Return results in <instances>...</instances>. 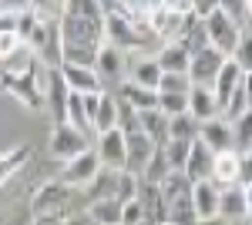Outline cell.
<instances>
[{"label": "cell", "instance_id": "obj_1", "mask_svg": "<svg viewBox=\"0 0 252 225\" xmlns=\"http://www.w3.org/2000/svg\"><path fill=\"white\" fill-rule=\"evenodd\" d=\"M101 34H104V44H111L118 51H141L145 47L141 20H135L125 10H108L101 17Z\"/></svg>", "mask_w": 252, "mask_h": 225}, {"label": "cell", "instance_id": "obj_2", "mask_svg": "<svg viewBox=\"0 0 252 225\" xmlns=\"http://www.w3.org/2000/svg\"><path fill=\"white\" fill-rule=\"evenodd\" d=\"M71 198H74V188H67L64 182L51 178L34 192L31 198V212L34 215H71Z\"/></svg>", "mask_w": 252, "mask_h": 225}, {"label": "cell", "instance_id": "obj_3", "mask_svg": "<svg viewBox=\"0 0 252 225\" xmlns=\"http://www.w3.org/2000/svg\"><path fill=\"white\" fill-rule=\"evenodd\" d=\"M205 20V34H209V47H215L219 54H225V57H232L235 51V44H239V37H242V31L246 27H239L225 10H219L215 7L209 17H202Z\"/></svg>", "mask_w": 252, "mask_h": 225}, {"label": "cell", "instance_id": "obj_4", "mask_svg": "<svg viewBox=\"0 0 252 225\" xmlns=\"http://www.w3.org/2000/svg\"><path fill=\"white\" fill-rule=\"evenodd\" d=\"M97 171H101V161H97L94 148H84L81 155L67 158V161H61L58 182H64L67 188H84V185H88V182L97 175Z\"/></svg>", "mask_w": 252, "mask_h": 225}, {"label": "cell", "instance_id": "obj_5", "mask_svg": "<svg viewBox=\"0 0 252 225\" xmlns=\"http://www.w3.org/2000/svg\"><path fill=\"white\" fill-rule=\"evenodd\" d=\"M84 148H91L88 145V131H81V128L67 125V121H61V125L51 128V155L58 161H67V158L81 155Z\"/></svg>", "mask_w": 252, "mask_h": 225}, {"label": "cell", "instance_id": "obj_6", "mask_svg": "<svg viewBox=\"0 0 252 225\" xmlns=\"http://www.w3.org/2000/svg\"><path fill=\"white\" fill-rule=\"evenodd\" d=\"M54 20H58V17H54ZM54 20L40 17L34 7H20V10H17V37H20V44H27V47L37 54L40 47H44V40H47V31H51Z\"/></svg>", "mask_w": 252, "mask_h": 225}, {"label": "cell", "instance_id": "obj_7", "mask_svg": "<svg viewBox=\"0 0 252 225\" xmlns=\"http://www.w3.org/2000/svg\"><path fill=\"white\" fill-rule=\"evenodd\" d=\"M222 61H225V54H219L215 47H202V51H195L192 57H189V81L192 84H202V88H212L215 74H219V67H222Z\"/></svg>", "mask_w": 252, "mask_h": 225}, {"label": "cell", "instance_id": "obj_8", "mask_svg": "<svg viewBox=\"0 0 252 225\" xmlns=\"http://www.w3.org/2000/svg\"><path fill=\"white\" fill-rule=\"evenodd\" d=\"M249 208H252V198L246 185L235 182V185L219 188V212L215 215H222L229 222H242V219H249Z\"/></svg>", "mask_w": 252, "mask_h": 225}, {"label": "cell", "instance_id": "obj_9", "mask_svg": "<svg viewBox=\"0 0 252 225\" xmlns=\"http://www.w3.org/2000/svg\"><path fill=\"white\" fill-rule=\"evenodd\" d=\"M94 74L101 77L104 91L121 84L125 81V51H118L111 44H101L97 47V57H94Z\"/></svg>", "mask_w": 252, "mask_h": 225}, {"label": "cell", "instance_id": "obj_10", "mask_svg": "<svg viewBox=\"0 0 252 225\" xmlns=\"http://www.w3.org/2000/svg\"><path fill=\"white\" fill-rule=\"evenodd\" d=\"M97 161H101V168H111V171H121L125 168V131H118V128H108V131L97 134Z\"/></svg>", "mask_w": 252, "mask_h": 225}, {"label": "cell", "instance_id": "obj_11", "mask_svg": "<svg viewBox=\"0 0 252 225\" xmlns=\"http://www.w3.org/2000/svg\"><path fill=\"white\" fill-rule=\"evenodd\" d=\"M61 77H64V84H67V91L74 94H101L104 91V84H101V77L94 74V67H81V64H58Z\"/></svg>", "mask_w": 252, "mask_h": 225}, {"label": "cell", "instance_id": "obj_12", "mask_svg": "<svg viewBox=\"0 0 252 225\" xmlns=\"http://www.w3.org/2000/svg\"><path fill=\"white\" fill-rule=\"evenodd\" d=\"M198 141L209 151H235L232 148V125L219 114V118H209V121H198Z\"/></svg>", "mask_w": 252, "mask_h": 225}, {"label": "cell", "instance_id": "obj_13", "mask_svg": "<svg viewBox=\"0 0 252 225\" xmlns=\"http://www.w3.org/2000/svg\"><path fill=\"white\" fill-rule=\"evenodd\" d=\"M242 77H249V71H242L232 57H225L222 67H219V74H215V81H212V97H215V104H219V114H222L225 101H229V94L235 91V84H239Z\"/></svg>", "mask_w": 252, "mask_h": 225}, {"label": "cell", "instance_id": "obj_14", "mask_svg": "<svg viewBox=\"0 0 252 225\" xmlns=\"http://www.w3.org/2000/svg\"><path fill=\"white\" fill-rule=\"evenodd\" d=\"M138 205H141V215L148 219V222L161 225L165 222V215H168V205H165V198H161V188L152 185V182H145V178H138Z\"/></svg>", "mask_w": 252, "mask_h": 225}, {"label": "cell", "instance_id": "obj_15", "mask_svg": "<svg viewBox=\"0 0 252 225\" xmlns=\"http://www.w3.org/2000/svg\"><path fill=\"white\" fill-rule=\"evenodd\" d=\"M152 151H155V145H152L141 131H128L125 134V168L141 175V168H145V161H148Z\"/></svg>", "mask_w": 252, "mask_h": 225}, {"label": "cell", "instance_id": "obj_16", "mask_svg": "<svg viewBox=\"0 0 252 225\" xmlns=\"http://www.w3.org/2000/svg\"><path fill=\"white\" fill-rule=\"evenodd\" d=\"M189 198H192V208H195V215H198V219H209V215L219 212V185H212L209 178L192 182Z\"/></svg>", "mask_w": 252, "mask_h": 225}, {"label": "cell", "instance_id": "obj_17", "mask_svg": "<svg viewBox=\"0 0 252 225\" xmlns=\"http://www.w3.org/2000/svg\"><path fill=\"white\" fill-rule=\"evenodd\" d=\"M209 182L219 185V188L235 185V182H239V151H219V155H212Z\"/></svg>", "mask_w": 252, "mask_h": 225}, {"label": "cell", "instance_id": "obj_18", "mask_svg": "<svg viewBox=\"0 0 252 225\" xmlns=\"http://www.w3.org/2000/svg\"><path fill=\"white\" fill-rule=\"evenodd\" d=\"M178 44L195 54V51H202V47H209V34H205V20L195 17L192 10H185V20H182V31H178Z\"/></svg>", "mask_w": 252, "mask_h": 225}, {"label": "cell", "instance_id": "obj_19", "mask_svg": "<svg viewBox=\"0 0 252 225\" xmlns=\"http://www.w3.org/2000/svg\"><path fill=\"white\" fill-rule=\"evenodd\" d=\"M189 51L178 44V40H168V44H161V51L155 54V64L161 67V74H185L189 71Z\"/></svg>", "mask_w": 252, "mask_h": 225}, {"label": "cell", "instance_id": "obj_20", "mask_svg": "<svg viewBox=\"0 0 252 225\" xmlns=\"http://www.w3.org/2000/svg\"><path fill=\"white\" fill-rule=\"evenodd\" d=\"M138 131L145 134L155 148H161V145L168 141V118L158 111V108H152V111H138Z\"/></svg>", "mask_w": 252, "mask_h": 225}, {"label": "cell", "instance_id": "obj_21", "mask_svg": "<svg viewBox=\"0 0 252 225\" xmlns=\"http://www.w3.org/2000/svg\"><path fill=\"white\" fill-rule=\"evenodd\" d=\"M115 94L121 101H128L135 111H152V108H158V91L155 88H141V84H131V81H121L115 88Z\"/></svg>", "mask_w": 252, "mask_h": 225}, {"label": "cell", "instance_id": "obj_22", "mask_svg": "<svg viewBox=\"0 0 252 225\" xmlns=\"http://www.w3.org/2000/svg\"><path fill=\"white\" fill-rule=\"evenodd\" d=\"M189 114H192L195 121L219 118V104H215V97H212V88H202V84L189 88Z\"/></svg>", "mask_w": 252, "mask_h": 225}, {"label": "cell", "instance_id": "obj_23", "mask_svg": "<svg viewBox=\"0 0 252 225\" xmlns=\"http://www.w3.org/2000/svg\"><path fill=\"white\" fill-rule=\"evenodd\" d=\"M212 155L215 151H209L198 138H195L192 145H189V158H185V175L192 178V182H198V178H209V171H212Z\"/></svg>", "mask_w": 252, "mask_h": 225}, {"label": "cell", "instance_id": "obj_24", "mask_svg": "<svg viewBox=\"0 0 252 225\" xmlns=\"http://www.w3.org/2000/svg\"><path fill=\"white\" fill-rule=\"evenodd\" d=\"M252 81L249 77H242L239 84H235V91L229 94V101H225V108H222V118L225 121H235V118H242L246 111H252Z\"/></svg>", "mask_w": 252, "mask_h": 225}, {"label": "cell", "instance_id": "obj_25", "mask_svg": "<svg viewBox=\"0 0 252 225\" xmlns=\"http://www.w3.org/2000/svg\"><path fill=\"white\" fill-rule=\"evenodd\" d=\"M158 188H161V198H165V205L168 202H175V198H185L189 192H192V178L185 175V171L172 168L161 182H158Z\"/></svg>", "mask_w": 252, "mask_h": 225}, {"label": "cell", "instance_id": "obj_26", "mask_svg": "<svg viewBox=\"0 0 252 225\" xmlns=\"http://www.w3.org/2000/svg\"><path fill=\"white\" fill-rule=\"evenodd\" d=\"M88 219L94 225H118V219H121V202H118V198L88 202Z\"/></svg>", "mask_w": 252, "mask_h": 225}, {"label": "cell", "instance_id": "obj_27", "mask_svg": "<svg viewBox=\"0 0 252 225\" xmlns=\"http://www.w3.org/2000/svg\"><path fill=\"white\" fill-rule=\"evenodd\" d=\"M27 158H31V145H24V141L14 145L10 151H3V155H0V185H3L10 175H17V171L27 165Z\"/></svg>", "mask_w": 252, "mask_h": 225}, {"label": "cell", "instance_id": "obj_28", "mask_svg": "<svg viewBox=\"0 0 252 225\" xmlns=\"http://www.w3.org/2000/svg\"><path fill=\"white\" fill-rule=\"evenodd\" d=\"M158 77H161V67L155 64V57H138L131 64V84H141V88H158Z\"/></svg>", "mask_w": 252, "mask_h": 225}, {"label": "cell", "instance_id": "obj_29", "mask_svg": "<svg viewBox=\"0 0 252 225\" xmlns=\"http://www.w3.org/2000/svg\"><path fill=\"white\" fill-rule=\"evenodd\" d=\"M115 175L118 171H111V168H101L94 175V178H91V182H88V202H97V198H115Z\"/></svg>", "mask_w": 252, "mask_h": 225}, {"label": "cell", "instance_id": "obj_30", "mask_svg": "<svg viewBox=\"0 0 252 225\" xmlns=\"http://www.w3.org/2000/svg\"><path fill=\"white\" fill-rule=\"evenodd\" d=\"M168 138H182V141H195L198 138V121L189 111L172 114L168 118Z\"/></svg>", "mask_w": 252, "mask_h": 225}, {"label": "cell", "instance_id": "obj_31", "mask_svg": "<svg viewBox=\"0 0 252 225\" xmlns=\"http://www.w3.org/2000/svg\"><path fill=\"white\" fill-rule=\"evenodd\" d=\"M91 128H94L97 134L108 131V128H115V94H111V91L101 94V101H97V111H94V118H91Z\"/></svg>", "mask_w": 252, "mask_h": 225}, {"label": "cell", "instance_id": "obj_32", "mask_svg": "<svg viewBox=\"0 0 252 225\" xmlns=\"http://www.w3.org/2000/svg\"><path fill=\"white\" fill-rule=\"evenodd\" d=\"M229 125H232V148L235 151H252V111H246L242 118H235Z\"/></svg>", "mask_w": 252, "mask_h": 225}, {"label": "cell", "instance_id": "obj_33", "mask_svg": "<svg viewBox=\"0 0 252 225\" xmlns=\"http://www.w3.org/2000/svg\"><path fill=\"white\" fill-rule=\"evenodd\" d=\"M165 222H172V225H195V222H198V215H195V208H192V198L185 195V198L168 202V215H165Z\"/></svg>", "mask_w": 252, "mask_h": 225}, {"label": "cell", "instance_id": "obj_34", "mask_svg": "<svg viewBox=\"0 0 252 225\" xmlns=\"http://www.w3.org/2000/svg\"><path fill=\"white\" fill-rule=\"evenodd\" d=\"M168 161H165V151L161 148H155L152 155H148V161H145V168H141V175L138 178H145V182H152V185H158L165 175H168Z\"/></svg>", "mask_w": 252, "mask_h": 225}, {"label": "cell", "instance_id": "obj_35", "mask_svg": "<svg viewBox=\"0 0 252 225\" xmlns=\"http://www.w3.org/2000/svg\"><path fill=\"white\" fill-rule=\"evenodd\" d=\"M61 14H67V17H91V20L104 17V10L97 7V0H64Z\"/></svg>", "mask_w": 252, "mask_h": 225}, {"label": "cell", "instance_id": "obj_36", "mask_svg": "<svg viewBox=\"0 0 252 225\" xmlns=\"http://www.w3.org/2000/svg\"><path fill=\"white\" fill-rule=\"evenodd\" d=\"M189 145L192 141H182V138H168L161 151H165V161H168V168H185V158H189Z\"/></svg>", "mask_w": 252, "mask_h": 225}, {"label": "cell", "instance_id": "obj_37", "mask_svg": "<svg viewBox=\"0 0 252 225\" xmlns=\"http://www.w3.org/2000/svg\"><path fill=\"white\" fill-rule=\"evenodd\" d=\"M135 195H138V175L128 171V168H121L115 175V198L118 202H131Z\"/></svg>", "mask_w": 252, "mask_h": 225}, {"label": "cell", "instance_id": "obj_38", "mask_svg": "<svg viewBox=\"0 0 252 225\" xmlns=\"http://www.w3.org/2000/svg\"><path fill=\"white\" fill-rule=\"evenodd\" d=\"M158 111L165 118L189 111V94H175V91H158Z\"/></svg>", "mask_w": 252, "mask_h": 225}, {"label": "cell", "instance_id": "obj_39", "mask_svg": "<svg viewBox=\"0 0 252 225\" xmlns=\"http://www.w3.org/2000/svg\"><path fill=\"white\" fill-rule=\"evenodd\" d=\"M249 3H252V0H219V10H225L239 27L249 31V10H252Z\"/></svg>", "mask_w": 252, "mask_h": 225}, {"label": "cell", "instance_id": "obj_40", "mask_svg": "<svg viewBox=\"0 0 252 225\" xmlns=\"http://www.w3.org/2000/svg\"><path fill=\"white\" fill-rule=\"evenodd\" d=\"M189 88H192V81H189V74H161V77H158V88H155V91H175V94H189Z\"/></svg>", "mask_w": 252, "mask_h": 225}, {"label": "cell", "instance_id": "obj_41", "mask_svg": "<svg viewBox=\"0 0 252 225\" xmlns=\"http://www.w3.org/2000/svg\"><path fill=\"white\" fill-rule=\"evenodd\" d=\"M141 219H145V215H141L138 198H131V202H121V219H118V225H138Z\"/></svg>", "mask_w": 252, "mask_h": 225}, {"label": "cell", "instance_id": "obj_42", "mask_svg": "<svg viewBox=\"0 0 252 225\" xmlns=\"http://www.w3.org/2000/svg\"><path fill=\"white\" fill-rule=\"evenodd\" d=\"M14 47H20V37L14 34V31H0V61L10 54Z\"/></svg>", "mask_w": 252, "mask_h": 225}, {"label": "cell", "instance_id": "obj_43", "mask_svg": "<svg viewBox=\"0 0 252 225\" xmlns=\"http://www.w3.org/2000/svg\"><path fill=\"white\" fill-rule=\"evenodd\" d=\"M215 7H219V0H189V10L195 17H209Z\"/></svg>", "mask_w": 252, "mask_h": 225}, {"label": "cell", "instance_id": "obj_44", "mask_svg": "<svg viewBox=\"0 0 252 225\" xmlns=\"http://www.w3.org/2000/svg\"><path fill=\"white\" fill-rule=\"evenodd\" d=\"M104 94V91H101ZM101 94H81V108H84V118H88V125H91V118L97 111V101H101Z\"/></svg>", "mask_w": 252, "mask_h": 225}, {"label": "cell", "instance_id": "obj_45", "mask_svg": "<svg viewBox=\"0 0 252 225\" xmlns=\"http://www.w3.org/2000/svg\"><path fill=\"white\" fill-rule=\"evenodd\" d=\"M0 31H14V34H17V10L0 7Z\"/></svg>", "mask_w": 252, "mask_h": 225}, {"label": "cell", "instance_id": "obj_46", "mask_svg": "<svg viewBox=\"0 0 252 225\" xmlns=\"http://www.w3.org/2000/svg\"><path fill=\"white\" fill-rule=\"evenodd\" d=\"M61 225H94V222H91L88 212H84V215H64V222H61Z\"/></svg>", "mask_w": 252, "mask_h": 225}, {"label": "cell", "instance_id": "obj_47", "mask_svg": "<svg viewBox=\"0 0 252 225\" xmlns=\"http://www.w3.org/2000/svg\"><path fill=\"white\" fill-rule=\"evenodd\" d=\"M64 215H34V225H61Z\"/></svg>", "mask_w": 252, "mask_h": 225}, {"label": "cell", "instance_id": "obj_48", "mask_svg": "<svg viewBox=\"0 0 252 225\" xmlns=\"http://www.w3.org/2000/svg\"><path fill=\"white\" fill-rule=\"evenodd\" d=\"M97 7H101L104 14H108V10H125V3H121V0H97ZM125 14H128V10H125Z\"/></svg>", "mask_w": 252, "mask_h": 225}, {"label": "cell", "instance_id": "obj_49", "mask_svg": "<svg viewBox=\"0 0 252 225\" xmlns=\"http://www.w3.org/2000/svg\"><path fill=\"white\" fill-rule=\"evenodd\" d=\"M195 225H232L229 219H222V215H209V219H198Z\"/></svg>", "mask_w": 252, "mask_h": 225}, {"label": "cell", "instance_id": "obj_50", "mask_svg": "<svg viewBox=\"0 0 252 225\" xmlns=\"http://www.w3.org/2000/svg\"><path fill=\"white\" fill-rule=\"evenodd\" d=\"M138 225H155V222H148V219H141V222H138Z\"/></svg>", "mask_w": 252, "mask_h": 225}, {"label": "cell", "instance_id": "obj_51", "mask_svg": "<svg viewBox=\"0 0 252 225\" xmlns=\"http://www.w3.org/2000/svg\"><path fill=\"white\" fill-rule=\"evenodd\" d=\"M161 225H172V222H161Z\"/></svg>", "mask_w": 252, "mask_h": 225}, {"label": "cell", "instance_id": "obj_52", "mask_svg": "<svg viewBox=\"0 0 252 225\" xmlns=\"http://www.w3.org/2000/svg\"><path fill=\"white\" fill-rule=\"evenodd\" d=\"M0 7H3V3H0Z\"/></svg>", "mask_w": 252, "mask_h": 225}]
</instances>
